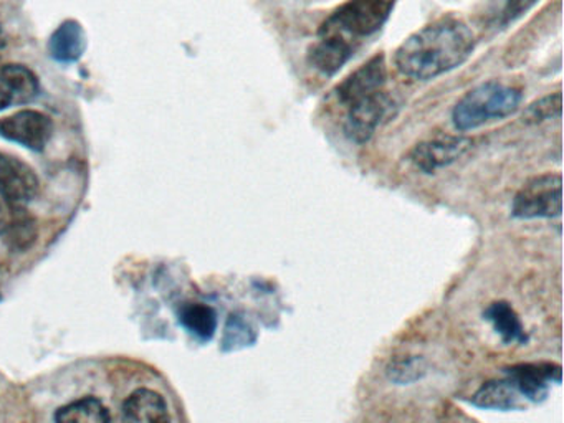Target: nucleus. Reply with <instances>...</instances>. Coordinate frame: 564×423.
Here are the masks:
<instances>
[{"instance_id":"4468645a","label":"nucleus","mask_w":564,"mask_h":423,"mask_svg":"<svg viewBox=\"0 0 564 423\" xmlns=\"http://www.w3.org/2000/svg\"><path fill=\"white\" fill-rule=\"evenodd\" d=\"M52 58L61 63H74L85 52L84 26L77 20H65L48 42Z\"/></svg>"},{"instance_id":"6e6552de","label":"nucleus","mask_w":564,"mask_h":423,"mask_svg":"<svg viewBox=\"0 0 564 423\" xmlns=\"http://www.w3.org/2000/svg\"><path fill=\"white\" fill-rule=\"evenodd\" d=\"M507 380L518 393L531 402H543L551 382H561V366L553 362H527L505 369Z\"/></svg>"},{"instance_id":"ddd939ff","label":"nucleus","mask_w":564,"mask_h":423,"mask_svg":"<svg viewBox=\"0 0 564 423\" xmlns=\"http://www.w3.org/2000/svg\"><path fill=\"white\" fill-rule=\"evenodd\" d=\"M355 46L341 40L318 36L308 52V62L313 68L326 76H335L355 55Z\"/></svg>"},{"instance_id":"f3484780","label":"nucleus","mask_w":564,"mask_h":423,"mask_svg":"<svg viewBox=\"0 0 564 423\" xmlns=\"http://www.w3.org/2000/svg\"><path fill=\"white\" fill-rule=\"evenodd\" d=\"M471 405L490 410L521 409L520 393L505 380H490L484 383L471 397Z\"/></svg>"},{"instance_id":"20e7f679","label":"nucleus","mask_w":564,"mask_h":423,"mask_svg":"<svg viewBox=\"0 0 564 423\" xmlns=\"http://www.w3.org/2000/svg\"><path fill=\"white\" fill-rule=\"evenodd\" d=\"M563 212V177L541 174L524 182L514 195L511 215L523 220L560 217Z\"/></svg>"},{"instance_id":"9d476101","label":"nucleus","mask_w":564,"mask_h":423,"mask_svg":"<svg viewBox=\"0 0 564 423\" xmlns=\"http://www.w3.org/2000/svg\"><path fill=\"white\" fill-rule=\"evenodd\" d=\"M470 145L471 139L464 135H445V138L419 142L409 158L414 162L415 167L421 169L425 174H432L437 169L454 164L470 149Z\"/></svg>"},{"instance_id":"6ab92c4d","label":"nucleus","mask_w":564,"mask_h":423,"mask_svg":"<svg viewBox=\"0 0 564 423\" xmlns=\"http://www.w3.org/2000/svg\"><path fill=\"white\" fill-rule=\"evenodd\" d=\"M37 221L29 214L28 208L11 212V220L4 237L12 251H19V253L28 251L37 240Z\"/></svg>"},{"instance_id":"f8f14e48","label":"nucleus","mask_w":564,"mask_h":423,"mask_svg":"<svg viewBox=\"0 0 564 423\" xmlns=\"http://www.w3.org/2000/svg\"><path fill=\"white\" fill-rule=\"evenodd\" d=\"M121 423H171L166 400L156 390H134L124 400Z\"/></svg>"},{"instance_id":"2eb2a0df","label":"nucleus","mask_w":564,"mask_h":423,"mask_svg":"<svg viewBox=\"0 0 564 423\" xmlns=\"http://www.w3.org/2000/svg\"><path fill=\"white\" fill-rule=\"evenodd\" d=\"M485 319L491 323L495 333L501 337L505 344L528 343V334L524 333L523 324L517 311L507 301H495L485 310Z\"/></svg>"},{"instance_id":"5701e85b","label":"nucleus","mask_w":564,"mask_h":423,"mask_svg":"<svg viewBox=\"0 0 564 423\" xmlns=\"http://www.w3.org/2000/svg\"><path fill=\"white\" fill-rule=\"evenodd\" d=\"M540 0H507L505 2L503 12H501V23L510 25L518 19L530 12Z\"/></svg>"},{"instance_id":"1a4fd4ad","label":"nucleus","mask_w":564,"mask_h":423,"mask_svg":"<svg viewBox=\"0 0 564 423\" xmlns=\"http://www.w3.org/2000/svg\"><path fill=\"white\" fill-rule=\"evenodd\" d=\"M386 82H388V65H386L384 55L378 53L336 86V98L346 108L358 99L382 91L386 89Z\"/></svg>"},{"instance_id":"aec40b11","label":"nucleus","mask_w":564,"mask_h":423,"mask_svg":"<svg viewBox=\"0 0 564 423\" xmlns=\"http://www.w3.org/2000/svg\"><path fill=\"white\" fill-rule=\"evenodd\" d=\"M256 330L246 317L240 316V314H230L226 330H224L223 350L224 352H230V350L252 346L256 343Z\"/></svg>"},{"instance_id":"0eeeda50","label":"nucleus","mask_w":564,"mask_h":423,"mask_svg":"<svg viewBox=\"0 0 564 423\" xmlns=\"http://www.w3.org/2000/svg\"><path fill=\"white\" fill-rule=\"evenodd\" d=\"M54 134L51 116L35 109H22L0 119V138L18 142L31 151H44Z\"/></svg>"},{"instance_id":"393cba45","label":"nucleus","mask_w":564,"mask_h":423,"mask_svg":"<svg viewBox=\"0 0 564 423\" xmlns=\"http://www.w3.org/2000/svg\"><path fill=\"white\" fill-rule=\"evenodd\" d=\"M8 45V35H6L4 29L0 25V48H4Z\"/></svg>"},{"instance_id":"423d86ee","label":"nucleus","mask_w":564,"mask_h":423,"mask_svg":"<svg viewBox=\"0 0 564 423\" xmlns=\"http://www.w3.org/2000/svg\"><path fill=\"white\" fill-rule=\"evenodd\" d=\"M392 106L394 101L386 89L346 106L345 124H343L345 134L356 144H365L375 135L379 124L388 118Z\"/></svg>"},{"instance_id":"9b49d317","label":"nucleus","mask_w":564,"mask_h":423,"mask_svg":"<svg viewBox=\"0 0 564 423\" xmlns=\"http://www.w3.org/2000/svg\"><path fill=\"white\" fill-rule=\"evenodd\" d=\"M39 95L41 83L31 68L0 59V111L15 105H28Z\"/></svg>"},{"instance_id":"b1692460","label":"nucleus","mask_w":564,"mask_h":423,"mask_svg":"<svg viewBox=\"0 0 564 423\" xmlns=\"http://www.w3.org/2000/svg\"><path fill=\"white\" fill-rule=\"evenodd\" d=\"M9 220H11V214L6 210L4 205L0 202V235H4L8 230Z\"/></svg>"},{"instance_id":"4be33fe9","label":"nucleus","mask_w":564,"mask_h":423,"mask_svg":"<svg viewBox=\"0 0 564 423\" xmlns=\"http://www.w3.org/2000/svg\"><path fill=\"white\" fill-rule=\"evenodd\" d=\"M425 369L419 357H402L389 367V377L398 383H411L424 376Z\"/></svg>"},{"instance_id":"a211bd4d","label":"nucleus","mask_w":564,"mask_h":423,"mask_svg":"<svg viewBox=\"0 0 564 423\" xmlns=\"http://www.w3.org/2000/svg\"><path fill=\"white\" fill-rule=\"evenodd\" d=\"M180 323L187 333L200 340L213 339L217 330V313L206 303H184L177 311Z\"/></svg>"},{"instance_id":"7ed1b4c3","label":"nucleus","mask_w":564,"mask_h":423,"mask_svg":"<svg viewBox=\"0 0 564 423\" xmlns=\"http://www.w3.org/2000/svg\"><path fill=\"white\" fill-rule=\"evenodd\" d=\"M398 0H346L319 25L318 36L341 40L355 46L382 29Z\"/></svg>"},{"instance_id":"412c9836","label":"nucleus","mask_w":564,"mask_h":423,"mask_svg":"<svg viewBox=\"0 0 564 423\" xmlns=\"http://www.w3.org/2000/svg\"><path fill=\"white\" fill-rule=\"evenodd\" d=\"M563 96L561 91L544 96L538 101L531 102L523 115V121L528 124H538V122L550 121V119L560 118L561 106H563Z\"/></svg>"},{"instance_id":"f257e3e1","label":"nucleus","mask_w":564,"mask_h":423,"mask_svg":"<svg viewBox=\"0 0 564 423\" xmlns=\"http://www.w3.org/2000/svg\"><path fill=\"white\" fill-rule=\"evenodd\" d=\"M475 50V35L460 19L447 17L425 25L395 50L394 63L412 79L437 78L464 65Z\"/></svg>"},{"instance_id":"dca6fc26","label":"nucleus","mask_w":564,"mask_h":423,"mask_svg":"<svg viewBox=\"0 0 564 423\" xmlns=\"http://www.w3.org/2000/svg\"><path fill=\"white\" fill-rule=\"evenodd\" d=\"M54 420L55 423H111V415L100 399L88 395L61 406Z\"/></svg>"},{"instance_id":"f03ea898","label":"nucleus","mask_w":564,"mask_h":423,"mask_svg":"<svg viewBox=\"0 0 564 423\" xmlns=\"http://www.w3.org/2000/svg\"><path fill=\"white\" fill-rule=\"evenodd\" d=\"M520 89L500 82H487L465 93L452 109V122L460 132L507 118L520 108Z\"/></svg>"},{"instance_id":"39448f33","label":"nucleus","mask_w":564,"mask_h":423,"mask_svg":"<svg viewBox=\"0 0 564 423\" xmlns=\"http://www.w3.org/2000/svg\"><path fill=\"white\" fill-rule=\"evenodd\" d=\"M41 182L31 165L0 152V197L9 212L22 210L37 197Z\"/></svg>"}]
</instances>
